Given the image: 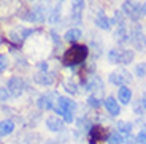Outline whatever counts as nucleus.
Segmentation results:
<instances>
[{
	"mask_svg": "<svg viewBox=\"0 0 146 144\" xmlns=\"http://www.w3.org/2000/svg\"><path fill=\"white\" fill-rule=\"evenodd\" d=\"M13 130H15V122L11 119L0 120V133L2 135H10L13 133Z\"/></svg>",
	"mask_w": 146,
	"mask_h": 144,
	"instance_id": "20",
	"label": "nucleus"
},
{
	"mask_svg": "<svg viewBox=\"0 0 146 144\" xmlns=\"http://www.w3.org/2000/svg\"><path fill=\"white\" fill-rule=\"evenodd\" d=\"M117 98L121 100L122 104H129L130 100H132V90L129 89V87H125V86L119 87V90H117Z\"/></svg>",
	"mask_w": 146,
	"mask_h": 144,
	"instance_id": "17",
	"label": "nucleus"
},
{
	"mask_svg": "<svg viewBox=\"0 0 146 144\" xmlns=\"http://www.w3.org/2000/svg\"><path fill=\"white\" fill-rule=\"evenodd\" d=\"M7 89L11 94V97H21L24 89H26V83H24V79H22L21 76H11L10 79H8Z\"/></svg>",
	"mask_w": 146,
	"mask_h": 144,
	"instance_id": "7",
	"label": "nucleus"
},
{
	"mask_svg": "<svg viewBox=\"0 0 146 144\" xmlns=\"http://www.w3.org/2000/svg\"><path fill=\"white\" fill-rule=\"evenodd\" d=\"M81 36H83V33H81L80 29H68L65 32V35H64V38H65L68 43H76Z\"/></svg>",
	"mask_w": 146,
	"mask_h": 144,
	"instance_id": "19",
	"label": "nucleus"
},
{
	"mask_svg": "<svg viewBox=\"0 0 146 144\" xmlns=\"http://www.w3.org/2000/svg\"><path fill=\"white\" fill-rule=\"evenodd\" d=\"M106 143L108 144H124V136L119 131H111V133H108Z\"/></svg>",
	"mask_w": 146,
	"mask_h": 144,
	"instance_id": "22",
	"label": "nucleus"
},
{
	"mask_svg": "<svg viewBox=\"0 0 146 144\" xmlns=\"http://www.w3.org/2000/svg\"><path fill=\"white\" fill-rule=\"evenodd\" d=\"M132 81V75L127 71V70H119V71H113L110 75V83L114 84V86H125Z\"/></svg>",
	"mask_w": 146,
	"mask_h": 144,
	"instance_id": "10",
	"label": "nucleus"
},
{
	"mask_svg": "<svg viewBox=\"0 0 146 144\" xmlns=\"http://www.w3.org/2000/svg\"><path fill=\"white\" fill-rule=\"evenodd\" d=\"M59 95L56 92H49V94L40 95V98L36 100V104L40 109H44V111H49V109H54L56 101H57Z\"/></svg>",
	"mask_w": 146,
	"mask_h": 144,
	"instance_id": "9",
	"label": "nucleus"
},
{
	"mask_svg": "<svg viewBox=\"0 0 146 144\" xmlns=\"http://www.w3.org/2000/svg\"><path fill=\"white\" fill-rule=\"evenodd\" d=\"M33 30L32 29H24V27H16V29H13L10 33H8V38H10L13 43L16 44H21L22 41L26 40L29 35H32Z\"/></svg>",
	"mask_w": 146,
	"mask_h": 144,
	"instance_id": "11",
	"label": "nucleus"
},
{
	"mask_svg": "<svg viewBox=\"0 0 146 144\" xmlns=\"http://www.w3.org/2000/svg\"><path fill=\"white\" fill-rule=\"evenodd\" d=\"M48 19H49V22H51V24H56V22L60 19V8H59V7L52 8V10L49 11V16H48Z\"/></svg>",
	"mask_w": 146,
	"mask_h": 144,
	"instance_id": "24",
	"label": "nucleus"
},
{
	"mask_svg": "<svg viewBox=\"0 0 146 144\" xmlns=\"http://www.w3.org/2000/svg\"><path fill=\"white\" fill-rule=\"evenodd\" d=\"M135 75L138 76V78H145L146 76V62L135 65Z\"/></svg>",
	"mask_w": 146,
	"mask_h": 144,
	"instance_id": "26",
	"label": "nucleus"
},
{
	"mask_svg": "<svg viewBox=\"0 0 146 144\" xmlns=\"http://www.w3.org/2000/svg\"><path fill=\"white\" fill-rule=\"evenodd\" d=\"M135 52L130 49H110L108 51V60L111 63H122L129 65L133 62Z\"/></svg>",
	"mask_w": 146,
	"mask_h": 144,
	"instance_id": "4",
	"label": "nucleus"
},
{
	"mask_svg": "<svg viewBox=\"0 0 146 144\" xmlns=\"http://www.w3.org/2000/svg\"><path fill=\"white\" fill-rule=\"evenodd\" d=\"M108 133L105 127L102 125H92L89 130V144H100L102 141H106Z\"/></svg>",
	"mask_w": 146,
	"mask_h": 144,
	"instance_id": "8",
	"label": "nucleus"
},
{
	"mask_svg": "<svg viewBox=\"0 0 146 144\" xmlns=\"http://www.w3.org/2000/svg\"><path fill=\"white\" fill-rule=\"evenodd\" d=\"M95 25L102 30H110L111 29V19H108L102 11H100L99 15H97V18H95Z\"/></svg>",
	"mask_w": 146,
	"mask_h": 144,
	"instance_id": "16",
	"label": "nucleus"
},
{
	"mask_svg": "<svg viewBox=\"0 0 146 144\" xmlns=\"http://www.w3.org/2000/svg\"><path fill=\"white\" fill-rule=\"evenodd\" d=\"M40 71H48V63L46 62H41L40 63Z\"/></svg>",
	"mask_w": 146,
	"mask_h": 144,
	"instance_id": "31",
	"label": "nucleus"
},
{
	"mask_svg": "<svg viewBox=\"0 0 146 144\" xmlns=\"http://www.w3.org/2000/svg\"><path fill=\"white\" fill-rule=\"evenodd\" d=\"M88 104L92 106V108H95V109H99L100 106H102V100H100L95 94H92V95H89V98H88Z\"/></svg>",
	"mask_w": 146,
	"mask_h": 144,
	"instance_id": "25",
	"label": "nucleus"
},
{
	"mask_svg": "<svg viewBox=\"0 0 146 144\" xmlns=\"http://www.w3.org/2000/svg\"><path fill=\"white\" fill-rule=\"evenodd\" d=\"M33 81L40 86H51L54 83V73L52 71H38L33 75Z\"/></svg>",
	"mask_w": 146,
	"mask_h": 144,
	"instance_id": "13",
	"label": "nucleus"
},
{
	"mask_svg": "<svg viewBox=\"0 0 146 144\" xmlns=\"http://www.w3.org/2000/svg\"><path fill=\"white\" fill-rule=\"evenodd\" d=\"M59 2H64V0H59Z\"/></svg>",
	"mask_w": 146,
	"mask_h": 144,
	"instance_id": "36",
	"label": "nucleus"
},
{
	"mask_svg": "<svg viewBox=\"0 0 146 144\" xmlns=\"http://www.w3.org/2000/svg\"><path fill=\"white\" fill-rule=\"evenodd\" d=\"M64 89H65V92H68L70 95L78 94V86H76L75 81H65V83H64Z\"/></svg>",
	"mask_w": 146,
	"mask_h": 144,
	"instance_id": "23",
	"label": "nucleus"
},
{
	"mask_svg": "<svg viewBox=\"0 0 146 144\" xmlns=\"http://www.w3.org/2000/svg\"><path fill=\"white\" fill-rule=\"evenodd\" d=\"M29 2H33V0H29Z\"/></svg>",
	"mask_w": 146,
	"mask_h": 144,
	"instance_id": "37",
	"label": "nucleus"
},
{
	"mask_svg": "<svg viewBox=\"0 0 146 144\" xmlns=\"http://www.w3.org/2000/svg\"><path fill=\"white\" fill-rule=\"evenodd\" d=\"M46 127H48V130H51L54 133L62 131L64 130V120L60 119V117H57V116H49L46 119Z\"/></svg>",
	"mask_w": 146,
	"mask_h": 144,
	"instance_id": "14",
	"label": "nucleus"
},
{
	"mask_svg": "<svg viewBox=\"0 0 146 144\" xmlns=\"http://www.w3.org/2000/svg\"><path fill=\"white\" fill-rule=\"evenodd\" d=\"M116 131H119V133L122 135V136H127V135H130V133H132V124L119 120V122L116 124Z\"/></svg>",
	"mask_w": 146,
	"mask_h": 144,
	"instance_id": "21",
	"label": "nucleus"
},
{
	"mask_svg": "<svg viewBox=\"0 0 146 144\" xmlns=\"http://www.w3.org/2000/svg\"><path fill=\"white\" fill-rule=\"evenodd\" d=\"M137 144H146V133L140 131V133L137 135Z\"/></svg>",
	"mask_w": 146,
	"mask_h": 144,
	"instance_id": "30",
	"label": "nucleus"
},
{
	"mask_svg": "<svg viewBox=\"0 0 146 144\" xmlns=\"http://www.w3.org/2000/svg\"><path fill=\"white\" fill-rule=\"evenodd\" d=\"M129 40L132 41L133 48L138 51H145L146 49V35L143 33L141 27L140 25H135V27H132L130 30V38Z\"/></svg>",
	"mask_w": 146,
	"mask_h": 144,
	"instance_id": "6",
	"label": "nucleus"
},
{
	"mask_svg": "<svg viewBox=\"0 0 146 144\" xmlns=\"http://www.w3.org/2000/svg\"><path fill=\"white\" fill-rule=\"evenodd\" d=\"M141 103H143V108H145V111H146V92L143 94V97H141Z\"/></svg>",
	"mask_w": 146,
	"mask_h": 144,
	"instance_id": "33",
	"label": "nucleus"
},
{
	"mask_svg": "<svg viewBox=\"0 0 146 144\" xmlns=\"http://www.w3.org/2000/svg\"><path fill=\"white\" fill-rule=\"evenodd\" d=\"M83 10H84V0H72V11H70V18L80 24L83 21Z\"/></svg>",
	"mask_w": 146,
	"mask_h": 144,
	"instance_id": "12",
	"label": "nucleus"
},
{
	"mask_svg": "<svg viewBox=\"0 0 146 144\" xmlns=\"http://www.w3.org/2000/svg\"><path fill=\"white\" fill-rule=\"evenodd\" d=\"M0 136H2V133H0Z\"/></svg>",
	"mask_w": 146,
	"mask_h": 144,
	"instance_id": "38",
	"label": "nucleus"
},
{
	"mask_svg": "<svg viewBox=\"0 0 146 144\" xmlns=\"http://www.w3.org/2000/svg\"><path fill=\"white\" fill-rule=\"evenodd\" d=\"M51 35H52V40H54L56 43H59V35H57V33L54 32V30H52V32H51Z\"/></svg>",
	"mask_w": 146,
	"mask_h": 144,
	"instance_id": "32",
	"label": "nucleus"
},
{
	"mask_svg": "<svg viewBox=\"0 0 146 144\" xmlns=\"http://www.w3.org/2000/svg\"><path fill=\"white\" fill-rule=\"evenodd\" d=\"M89 54L88 46L83 44H73L68 51H65V54L62 55V62L67 67H76V65L83 63Z\"/></svg>",
	"mask_w": 146,
	"mask_h": 144,
	"instance_id": "1",
	"label": "nucleus"
},
{
	"mask_svg": "<svg viewBox=\"0 0 146 144\" xmlns=\"http://www.w3.org/2000/svg\"><path fill=\"white\" fill-rule=\"evenodd\" d=\"M141 131H143V133H146V124H145V125H143V128H141Z\"/></svg>",
	"mask_w": 146,
	"mask_h": 144,
	"instance_id": "35",
	"label": "nucleus"
},
{
	"mask_svg": "<svg viewBox=\"0 0 146 144\" xmlns=\"http://www.w3.org/2000/svg\"><path fill=\"white\" fill-rule=\"evenodd\" d=\"M8 65H10V62H8L7 55L0 54V73H2V71H5V70L8 68Z\"/></svg>",
	"mask_w": 146,
	"mask_h": 144,
	"instance_id": "29",
	"label": "nucleus"
},
{
	"mask_svg": "<svg viewBox=\"0 0 146 144\" xmlns=\"http://www.w3.org/2000/svg\"><path fill=\"white\" fill-rule=\"evenodd\" d=\"M75 109H76V103L73 100L67 97H59L56 101L54 111L57 112V116H64V122H73V114H75Z\"/></svg>",
	"mask_w": 146,
	"mask_h": 144,
	"instance_id": "2",
	"label": "nucleus"
},
{
	"mask_svg": "<svg viewBox=\"0 0 146 144\" xmlns=\"http://www.w3.org/2000/svg\"><path fill=\"white\" fill-rule=\"evenodd\" d=\"M133 112H135V114H143V112H146L145 111V108H143V103H141V100H138V101H135V103H133Z\"/></svg>",
	"mask_w": 146,
	"mask_h": 144,
	"instance_id": "28",
	"label": "nucleus"
},
{
	"mask_svg": "<svg viewBox=\"0 0 146 144\" xmlns=\"http://www.w3.org/2000/svg\"><path fill=\"white\" fill-rule=\"evenodd\" d=\"M103 104H105V109L110 116H117L121 112L119 103H117V100L114 97H106L105 101H103Z\"/></svg>",
	"mask_w": 146,
	"mask_h": 144,
	"instance_id": "15",
	"label": "nucleus"
},
{
	"mask_svg": "<svg viewBox=\"0 0 146 144\" xmlns=\"http://www.w3.org/2000/svg\"><path fill=\"white\" fill-rule=\"evenodd\" d=\"M48 2L44 3H38L36 7H33L32 10H27L24 15L21 16L24 21H29V22H43L48 16Z\"/></svg>",
	"mask_w": 146,
	"mask_h": 144,
	"instance_id": "3",
	"label": "nucleus"
},
{
	"mask_svg": "<svg viewBox=\"0 0 146 144\" xmlns=\"http://www.w3.org/2000/svg\"><path fill=\"white\" fill-rule=\"evenodd\" d=\"M122 13L132 21H138L143 16V5H140L137 0H125L122 3Z\"/></svg>",
	"mask_w": 146,
	"mask_h": 144,
	"instance_id": "5",
	"label": "nucleus"
},
{
	"mask_svg": "<svg viewBox=\"0 0 146 144\" xmlns=\"http://www.w3.org/2000/svg\"><path fill=\"white\" fill-rule=\"evenodd\" d=\"M129 36H130V32L125 29V25H117L116 32H114V38H116V41L124 43V41L129 40Z\"/></svg>",
	"mask_w": 146,
	"mask_h": 144,
	"instance_id": "18",
	"label": "nucleus"
},
{
	"mask_svg": "<svg viewBox=\"0 0 146 144\" xmlns=\"http://www.w3.org/2000/svg\"><path fill=\"white\" fill-rule=\"evenodd\" d=\"M11 98V94L7 87H0V101H8Z\"/></svg>",
	"mask_w": 146,
	"mask_h": 144,
	"instance_id": "27",
	"label": "nucleus"
},
{
	"mask_svg": "<svg viewBox=\"0 0 146 144\" xmlns=\"http://www.w3.org/2000/svg\"><path fill=\"white\" fill-rule=\"evenodd\" d=\"M143 15H146V3L143 5Z\"/></svg>",
	"mask_w": 146,
	"mask_h": 144,
	"instance_id": "34",
	"label": "nucleus"
}]
</instances>
